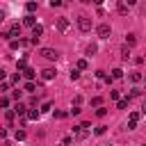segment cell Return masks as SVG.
I'll use <instances>...</instances> for the list:
<instances>
[{
  "label": "cell",
  "mask_w": 146,
  "mask_h": 146,
  "mask_svg": "<svg viewBox=\"0 0 146 146\" xmlns=\"http://www.w3.org/2000/svg\"><path fill=\"white\" fill-rule=\"evenodd\" d=\"M78 27H80V32H89L91 30V18L89 16H80L78 18Z\"/></svg>",
  "instance_id": "1"
},
{
  "label": "cell",
  "mask_w": 146,
  "mask_h": 146,
  "mask_svg": "<svg viewBox=\"0 0 146 146\" xmlns=\"http://www.w3.org/2000/svg\"><path fill=\"white\" fill-rule=\"evenodd\" d=\"M110 32H112V27H110L107 23H100V25L96 27V34H98L100 39H110Z\"/></svg>",
  "instance_id": "2"
},
{
  "label": "cell",
  "mask_w": 146,
  "mask_h": 146,
  "mask_svg": "<svg viewBox=\"0 0 146 146\" xmlns=\"http://www.w3.org/2000/svg\"><path fill=\"white\" fill-rule=\"evenodd\" d=\"M39 55H41V57H46V59H57V57H59V52H57L55 48H41V50H39Z\"/></svg>",
  "instance_id": "3"
},
{
  "label": "cell",
  "mask_w": 146,
  "mask_h": 146,
  "mask_svg": "<svg viewBox=\"0 0 146 146\" xmlns=\"http://www.w3.org/2000/svg\"><path fill=\"white\" fill-rule=\"evenodd\" d=\"M41 34H43V27H41V25H34V27H32V39H30V43H36V41L41 39Z\"/></svg>",
  "instance_id": "4"
},
{
  "label": "cell",
  "mask_w": 146,
  "mask_h": 146,
  "mask_svg": "<svg viewBox=\"0 0 146 146\" xmlns=\"http://www.w3.org/2000/svg\"><path fill=\"white\" fill-rule=\"evenodd\" d=\"M55 75H57V71H55V68H43V71H41V78H43L46 82L55 80Z\"/></svg>",
  "instance_id": "5"
},
{
  "label": "cell",
  "mask_w": 146,
  "mask_h": 146,
  "mask_svg": "<svg viewBox=\"0 0 146 146\" xmlns=\"http://www.w3.org/2000/svg\"><path fill=\"white\" fill-rule=\"evenodd\" d=\"M73 132H75V137H78V139H84V137L89 135V130H87V128H82V125H73Z\"/></svg>",
  "instance_id": "6"
},
{
  "label": "cell",
  "mask_w": 146,
  "mask_h": 146,
  "mask_svg": "<svg viewBox=\"0 0 146 146\" xmlns=\"http://www.w3.org/2000/svg\"><path fill=\"white\" fill-rule=\"evenodd\" d=\"M23 25H27V27H34V25H36V18H34V14H27V16L23 18Z\"/></svg>",
  "instance_id": "7"
},
{
  "label": "cell",
  "mask_w": 146,
  "mask_h": 146,
  "mask_svg": "<svg viewBox=\"0 0 146 146\" xmlns=\"http://www.w3.org/2000/svg\"><path fill=\"white\" fill-rule=\"evenodd\" d=\"M68 25H71V23H68L66 18H57V30H59V32H66Z\"/></svg>",
  "instance_id": "8"
},
{
  "label": "cell",
  "mask_w": 146,
  "mask_h": 146,
  "mask_svg": "<svg viewBox=\"0 0 146 146\" xmlns=\"http://www.w3.org/2000/svg\"><path fill=\"white\" fill-rule=\"evenodd\" d=\"M7 32H9V36H11V39H14V36H21V25H18V23H14Z\"/></svg>",
  "instance_id": "9"
},
{
  "label": "cell",
  "mask_w": 146,
  "mask_h": 146,
  "mask_svg": "<svg viewBox=\"0 0 146 146\" xmlns=\"http://www.w3.org/2000/svg\"><path fill=\"white\" fill-rule=\"evenodd\" d=\"M25 112H27V107H25L23 103H16V105H14V114H18V116H25Z\"/></svg>",
  "instance_id": "10"
},
{
  "label": "cell",
  "mask_w": 146,
  "mask_h": 146,
  "mask_svg": "<svg viewBox=\"0 0 146 146\" xmlns=\"http://www.w3.org/2000/svg\"><path fill=\"white\" fill-rule=\"evenodd\" d=\"M23 75H25L27 80H34V78H36V71L30 68V66H25V68H23Z\"/></svg>",
  "instance_id": "11"
},
{
  "label": "cell",
  "mask_w": 146,
  "mask_h": 146,
  "mask_svg": "<svg viewBox=\"0 0 146 146\" xmlns=\"http://www.w3.org/2000/svg\"><path fill=\"white\" fill-rule=\"evenodd\" d=\"M125 46H128V48L137 46V36H135V34H128V36H125Z\"/></svg>",
  "instance_id": "12"
},
{
  "label": "cell",
  "mask_w": 146,
  "mask_h": 146,
  "mask_svg": "<svg viewBox=\"0 0 146 146\" xmlns=\"http://www.w3.org/2000/svg\"><path fill=\"white\" fill-rule=\"evenodd\" d=\"M39 116H41L39 110H30V112H25V119H32V121H34V119H39Z\"/></svg>",
  "instance_id": "13"
},
{
  "label": "cell",
  "mask_w": 146,
  "mask_h": 146,
  "mask_svg": "<svg viewBox=\"0 0 146 146\" xmlns=\"http://www.w3.org/2000/svg\"><path fill=\"white\" fill-rule=\"evenodd\" d=\"M25 9H27V14H34V11H36V2H34V0H30V2L25 5Z\"/></svg>",
  "instance_id": "14"
},
{
  "label": "cell",
  "mask_w": 146,
  "mask_h": 146,
  "mask_svg": "<svg viewBox=\"0 0 146 146\" xmlns=\"http://www.w3.org/2000/svg\"><path fill=\"white\" fill-rule=\"evenodd\" d=\"M96 52H98V46L96 43H89L87 46V55H96Z\"/></svg>",
  "instance_id": "15"
},
{
  "label": "cell",
  "mask_w": 146,
  "mask_h": 146,
  "mask_svg": "<svg viewBox=\"0 0 146 146\" xmlns=\"http://www.w3.org/2000/svg\"><path fill=\"white\" fill-rule=\"evenodd\" d=\"M121 78H123V71L121 68H114L112 71V80H121Z\"/></svg>",
  "instance_id": "16"
},
{
  "label": "cell",
  "mask_w": 146,
  "mask_h": 146,
  "mask_svg": "<svg viewBox=\"0 0 146 146\" xmlns=\"http://www.w3.org/2000/svg\"><path fill=\"white\" fill-rule=\"evenodd\" d=\"M18 46H21V39H9V48L11 50H16Z\"/></svg>",
  "instance_id": "17"
},
{
  "label": "cell",
  "mask_w": 146,
  "mask_h": 146,
  "mask_svg": "<svg viewBox=\"0 0 146 146\" xmlns=\"http://www.w3.org/2000/svg\"><path fill=\"white\" fill-rule=\"evenodd\" d=\"M130 80H132V82H141V73H139V71L130 73Z\"/></svg>",
  "instance_id": "18"
},
{
  "label": "cell",
  "mask_w": 146,
  "mask_h": 146,
  "mask_svg": "<svg viewBox=\"0 0 146 146\" xmlns=\"http://www.w3.org/2000/svg\"><path fill=\"white\" fill-rule=\"evenodd\" d=\"M139 96H141V89L135 87V89H130V96H128V98H139Z\"/></svg>",
  "instance_id": "19"
},
{
  "label": "cell",
  "mask_w": 146,
  "mask_h": 146,
  "mask_svg": "<svg viewBox=\"0 0 146 146\" xmlns=\"http://www.w3.org/2000/svg\"><path fill=\"white\" fill-rule=\"evenodd\" d=\"M5 119H7L9 123H11V121L16 119V114H14V110H7V112H5Z\"/></svg>",
  "instance_id": "20"
},
{
  "label": "cell",
  "mask_w": 146,
  "mask_h": 146,
  "mask_svg": "<svg viewBox=\"0 0 146 146\" xmlns=\"http://www.w3.org/2000/svg\"><path fill=\"white\" fill-rule=\"evenodd\" d=\"M121 57H123V59H128V57H130V48H128V46H123V48H121Z\"/></svg>",
  "instance_id": "21"
},
{
  "label": "cell",
  "mask_w": 146,
  "mask_h": 146,
  "mask_svg": "<svg viewBox=\"0 0 146 146\" xmlns=\"http://www.w3.org/2000/svg\"><path fill=\"white\" fill-rule=\"evenodd\" d=\"M128 100L130 98H119V110H125L128 107Z\"/></svg>",
  "instance_id": "22"
},
{
  "label": "cell",
  "mask_w": 146,
  "mask_h": 146,
  "mask_svg": "<svg viewBox=\"0 0 146 146\" xmlns=\"http://www.w3.org/2000/svg\"><path fill=\"white\" fill-rule=\"evenodd\" d=\"M119 14H128V5L125 2H119Z\"/></svg>",
  "instance_id": "23"
},
{
  "label": "cell",
  "mask_w": 146,
  "mask_h": 146,
  "mask_svg": "<svg viewBox=\"0 0 146 146\" xmlns=\"http://www.w3.org/2000/svg\"><path fill=\"white\" fill-rule=\"evenodd\" d=\"M87 66H89V64H87V59H80V62H78V71H84Z\"/></svg>",
  "instance_id": "24"
},
{
  "label": "cell",
  "mask_w": 146,
  "mask_h": 146,
  "mask_svg": "<svg viewBox=\"0 0 146 146\" xmlns=\"http://www.w3.org/2000/svg\"><path fill=\"white\" fill-rule=\"evenodd\" d=\"M100 103H103V98H100V96H96V98H91V105H94V107H100Z\"/></svg>",
  "instance_id": "25"
},
{
  "label": "cell",
  "mask_w": 146,
  "mask_h": 146,
  "mask_svg": "<svg viewBox=\"0 0 146 146\" xmlns=\"http://www.w3.org/2000/svg\"><path fill=\"white\" fill-rule=\"evenodd\" d=\"M105 114H107V110H105V107H103V105H100V107H98V110H96V116H100V119H103V116H105Z\"/></svg>",
  "instance_id": "26"
},
{
  "label": "cell",
  "mask_w": 146,
  "mask_h": 146,
  "mask_svg": "<svg viewBox=\"0 0 146 146\" xmlns=\"http://www.w3.org/2000/svg\"><path fill=\"white\" fill-rule=\"evenodd\" d=\"M139 119H141V114H139V112H132V114H130V121H132V123H137Z\"/></svg>",
  "instance_id": "27"
},
{
  "label": "cell",
  "mask_w": 146,
  "mask_h": 146,
  "mask_svg": "<svg viewBox=\"0 0 146 146\" xmlns=\"http://www.w3.org/2000/svg\"><path fill=\"white\" fill-rule=\"evenodd\" d=\"M25 139V130H16V141H23Z\"/></svg>",
  "instance_id": "28"
},
{
  "label": "cell",
  "mask_w": 146,
  "mask_h": 146,
  "mask_svg": "<svg viewBox=\"0 0 146 146\" xmlns=\"http://www.w3.org/2000/svg\"><path fill=\"white\" fill-rule=\"evenodd\" d=\"M16 66H18V71H23V68L27 66V64H25V57H23V59H18V62H16Z\"/></svg>",
  "instance_id": "29"
},
{
  "label": "cell",
  "mask_w": 146,
  "mask_h": 146,
  "mask_svg": "<svg viewBox=\"0 0 146 146\" xmlns=\"http://www.w3.org/2000/svg\"><path fill=\"white\" fill-rule=\"evenodd\" d=\"M80 78V71L78 68H71V80H78Z\"/></svg>",
  "instance_id": "30"
},
{
  "label": "cell",
  "mask_w": 146,
  "mask_h": 146,
  "mask_svg": "<svg viewBox=\"0 0 146 146\" xmlns=\"http://www.w3.org/2000/svg\"><path fill=\"white\" fill-rule=\"evenodd\" d=\"M0 107H5V110H7V107H9V98H5V96H2V98H0Z\"/></svg>",
  "instance_id": "31"
},
{
  "label": "cell",
  "mask_w": 146,
  "mask_h": 146,
  "mask_svg": "<svg viewBox=\"0 0 146 146\" xmlns=\"http://www.w3.org/2000/svg\"><path fill=\"white\" fill-rule=\"evenodd\" d=\"M105 132H107V125H98L96 128V135H105Z\"/></svg>",
  "instance_id": "32"
},
{
  "label": "cell",
  "mask_w": 146,
  "mask_h": 146,
  "mask_svg": "<svg viewBox=\"0 0 146 146\" xmlns=\"http://www.w3.org/2000/svg\"><path fill=\"white\" fill-rule=\"evenodd\" d=\"M110 96H112V98H114V100H119V98H121V94H119V91H116V89H112V91H110Z\"/></svg>",
  "instance_id": "33"
},
{
  "label": "cell",
  "mask_w": 146,
  "mask_h": 146,
  "mask_svg": "<svg viewBox=\"0 0 146 146\" xmlns=\"http://www.w3.org/2000/svg\"><path fill=\"white\" fill-rule=\"evenodd\" d=\"M34 89H36L34 82H27V84H25V91H34Z\"/></svg>",
  "instance_id": "34"
},
{
  "label": "cell",
  "mask_w": 146,
  "mask_h": 146,
  "mask_svg": "<svg viewBox=\"0 0 146 146\" xmlns=\"http://www.w3.org/2000/svg\"><path fill=\"white\" fill-rule=\"evenodd\" d=\"M21 94H23V91H18V89H16V91H11V98H14V100H18V98H21Z\"/></svg>",
  "instance_id": "35"
},
{
  "label": "cell",
  "mask_w": 146,
  "mask_h": 146,
  "mask_svg": "<svg viewBox=\"0 0 146 146\" xmlns=\"http://www.w3.org/2000/svg\"><path fill=\"white\" fill-rule=\"evenodd\" d=\"M80 112H82L80 105H73V107H71V114H80Z\"/></svg>",
  "instance_id": "36"
},
{
  "label": "cell",
  "mask_w": 146,
  "mask_h": 146,
  "mask_svg": "<svg viewBox=\"0 0 146 146\" xmlns=\"http://www.w3.org/2000/svg\"><path fill=\"white\" fill-rule=\"evenodd\" d=\"M62 5H64L62 0H50V7H62Z\"/></svg>",
  "instance_id": "37"
},
{
  "label": "cell",
  "mask_w": 146,
  "mask_h": 146,
  "mask_svg": "<svg viewBox=\"0 0 146 146\" xmlns=\"http://www.w3.org/2000/svg\"><path fill=\"white\" fill-rule=\"evenodd\" d=\"M55 119H66V112H55Z\"/></svg>",
  "instance_id": "38"
},
{
  "label": "cell",
  "mask_w": 146,
  "mask_h": 146,
  "mask_svg": "<svg viewBox=\"0 0 146 146\" xmlns=\"http://www.w3.org/2000/svg\"><path fill=\"white\" fill-rule=\"evenodd\" d=\"M5 137H7V130H5V128H0V139H5Z\"/></svg>",
  "instance_id": "39"
},
{
  "label": "cell",
  "mask_w": 146,
  "mask_h": 146,
  "mask_svg": "<svg viewBox=\"0 0 146 146\" xmlns=\"http://www.w3.org/2000/svg\"><path fill=\"white\" fill-rule=\"evenodd\" d=\"M5 78H7V71H2V68H0V80H5Z\"/></svg>",
  "instance_id": "40"
},
{
  "label": "cell",
  "mask_w": 146,
  "mask_h": 146,
  "mask_svg": "<svg viewBox=\"0 0 146 146\" xmlns=\"http://www.w3.org/2000/svg\"><path fill=\"white\" fill-rule=\"evenodd\" d=\"M2 21H5V11L0 9V23H2Z\"/></svg>",
  "instance_id": "41"
},
{
  "label": "cell",
  "mask_w": 146,
  "mask_h": 146,
  "mask_svg": "<svg viewBox=\"0 0 146 146\" xmlns=\"http://www.w3.org/2000/svg\"><path fill=\"white\" fill-rule=\"evenodd\" d=\"M91 2H94V5H103V0H91Z\"/></svg>",
  "instance_id": "42"
},
{
  "label": "cell",
  "mask_w": 146,
  "mask_h": 146,
  "mask_svg": "<svg viewBox=\"0 0 146 146\" xmlns=\"http://www.w3.org/2000/svg\"><path fill=\"white\" fill-rule=\"evenodd\" d=\"M80 2H82V5H89V2H91V0H80Z\"/></svg>",
  "instance_id": "43"
},
{
  "label": "cell",
  "mask_w": 146,
  "mask_h": 146,
  "mask_svg": "<svg viewBox=\"0 0 146 146\" xmlns=\"http://www.w3.org/2000/svg\"><path fill=\"white\" fill-rule=\"evenodd\" d=\"M107 146H112V144H107Z\"/></svg>",
  "instance_id": "44"
}]
</instances>
